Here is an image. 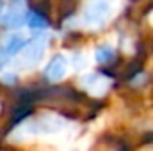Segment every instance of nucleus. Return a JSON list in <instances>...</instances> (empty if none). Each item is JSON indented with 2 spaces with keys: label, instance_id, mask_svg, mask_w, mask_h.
<instances>
[{
  "label": "nucleus",
  "instance_id": "1",
  "mask_svg": "<svg viewBox=\"0 0 153 151\" xmlns=\"http://www.w3.org/2000/svg\"><path fill=\"white\" fill-rule=\"evenodd\" d=\"M114 11V0H87L82 11V21L89 29L103 27Z\"/></svg>",
  "mask_w": 153,
  "mask_h": 151
},
{
  "label": "nucleus",
  "instance_id": "2",
  "mask_svg": "<svg viewBox=\"0 0 153 151\" xmlns=\"http://www.w3.org/2000/svg\"><path fill=\"white\" fill-rule=\"evenodd\" d=\"M46 50V36H43L41 32H38V36L32 41H27L25 46L20 50V57H18V68L20 70H32L34 66H38L45 55Z\"/></svg>",
  "mask_w": 153,
  "mask_h": 151
},
{
  "label": "nucleus",
  "instance_id": "3",
  "mask_svg": "<svg viewBox=\"0 0 153 151\" xmlns=\"http://www.w3.org/2000/svg\"><path fill=\"white\" fill-rule=\"evenodd\" d=\"M29 39L25 34H20V32H11L7 36H2L0 39V70L13 59L20 53V50L25 46Z\"/></svg>",
  "mask_w": 153,
  "mask_h": 151
},
{
  "label": "nucleus",
  "instance_id": "4",
  "mask_svg": "<svg viewBox=\"0 0 153 151\" xmlns=\"http://www.w3.org/2000/svg\"><path fill=\"white\" fill-rule=\"evenodd\" d=\"M66 71H68V59L64 55L57 53L48 61V64L45 68V78L50 82H59L64 78Z\"/></svg>",
  "mask_w": 153,
  "mask_h": 151
},
{
  "label": "nucleus",
  "instance_id": "5",
  "mask_svg": "<svg viewBox=\"0 0 153 151\" xmlns=\"http://www.w3.org/2000/svg\"><path fill=\"white\" fill-rule=\"evenodd\" d=\"M62 124L64 121L57 115H41L34 123H30L27 128L30 130V133H52V132H59Z\"/></svg>",
  "mask_w": 153,
  "mask_h": 151
},
{
  "label": "nucleus",
  "instance_id": "6",
  "mask_svg": "<svg viewBox=\"0 0 153 151\" xmlns=\"http://www.w3.org/2000/svg\"><path fill=\"white\" fill-rule=\"evenodd\" d=\"M2 21L7 29H20L27 21V11L22 5H9V9L2 14Z\"/></svg>",
  "mask_w": 153,
  "mask_h": 151
},
{
  "label": "nucleus",
  "instance_id": "7",
  "mask_svg": "<svg viewBox=\"0 0 153 151\" xmlns=\"http://www.w3.org/2000/svg\"><path fill=\"white\" fill-rule=\"evenodd\" d=\"M111 85V78L103 73H89L82 78V87L89 89L91 93H103Z\"/></svg>",
  "mask_w": 153,
  "mask_h": 151
},
{
  "label": "nucleus",
  "instance_id": "8",
  "mask_svg": "<svg viewBox=\"0 0 153 151\" xmlns=\"http://www.w3.org/2000/svg\"><path fill=\"white\" fill-rule=\"evenodd\" d=\"M25 23L34 32H43L45 29H48V18L38 9H32L30 13H27V21Z\"/></svg>",
  "mask_w": 153,
  "mask_h": 151
},
{
  "label": "nucleus",
  "instance_id": "9",
  "mask_svg": "<svg viewBox=\"0 0 153 151\" xmlns=\"http://www.w3.org/2000/svg\"><path fill=\"white\" fill-rule=\"evenodd\" d=\"M114 48L111 44H100L94 52V59L100 62V64H109L112 59H114Z\"/></svg>",
  "mask_w": 153,
  "mask_h": 151
},
{
  "label": "nucleus",
  "instance_id": "10",
  "mask_svg": "<svg viewBox=\"0 0 153 151\" xmlns=\"http://www.w3.org/2000/svg\"><path fill=\"white\" fill-rule=\"evenodd\" d=\"M23 2H25V0H11L9 4H11V5H22Z\"/></svg>",
  "mask_w": 153,
  "mask_h": 151
},
{
  "label": "nucleus",
  "instance_id": "11",
  "mask_svg": "<svg viewBox=\"0 0 153 151\" xmlns=\"http://www.w3.org/2000/svg\"><path fill=\"white\" fill-rule=\"evenodd\" d=\"M2 14H4V2L0 0V21H2Z\"/></svg>",
  "mask_w": 153,
  "mask_h": 151
}]
</instances>
